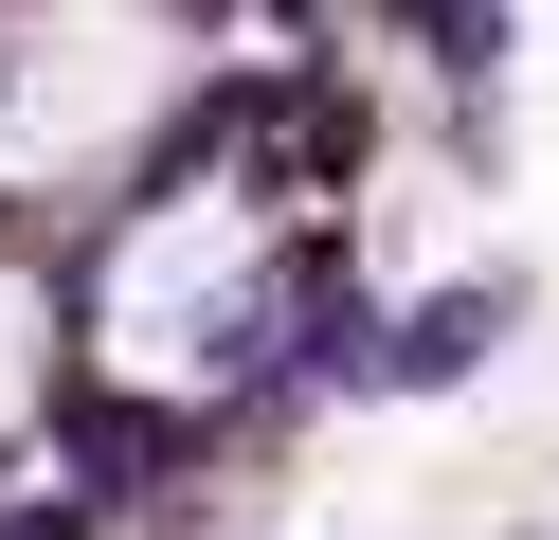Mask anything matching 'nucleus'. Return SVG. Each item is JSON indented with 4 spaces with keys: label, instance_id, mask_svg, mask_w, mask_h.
Here are the masks:
<instances>
[{
    "label": "nucleus",
    "instance_id": "f257e3e1",
    "mask_svg": "<svg viewBox=\"0 0 559 540\" xmlns=\"http://www.w3.org/2000/svg\"><path fill=\"white\" fill-rule=\"evenodd\" d=\"M253 324H271V216H253V199H181V216L127 235V271H109V360H127L145 396L217 379Z\"/></svg>",
    "mask_w": 559,
    "mask_h": 540
},
{
    "label": "nucleus",
    "instance_id": "f03ea898",
    "mask_svg": "<svg viewBox=\"0 0 559 540\" xmlns=\"http://www.w3.org/2000/svg\"><path fill=\"white\" fill-rule=\"evenodd\" d=\"M163 108V19L145 0H73V19L19 36V72H0V163H91V144H127Z\"/></svg>",
    "mask_w": 559,
    "mask_h": 540
},
{
    "label": "nucleus",
    "instance_id": "7ed1b4c3",
    "mask_svg": "<svg viewBox=\"0 0 559 540\" xmlns=\"http://www.w3.org/2000/svg\"><path fill=\"white\" fill-rule=\"evenodd\" d=\"M19 415H37V288L0 271V432H19Z\"/></svg>",
    "mask_w": 559,
    "mask_h": 540
}]
</instances>
